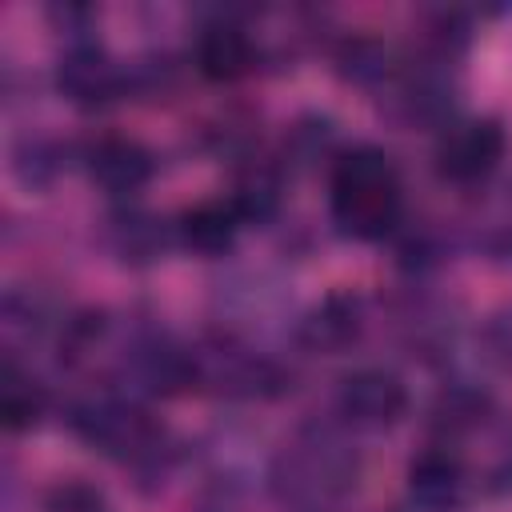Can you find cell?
<instances>
[{"instance_id": "obj_1", "label": "cell", "mask_w": 512, "mask_h": 512, "mask_svg": "<svg viewBox=\"0 0 512 512\" xmlns=\"http://www.w3.org/2000/svg\"><path fill=\"white\" fill-rule=\"evenodd\" d=\"M364 460L336 416L308 420L284 436L264 464V488L284 512H336L360 484Z\"/></svg>"}, {"instance_id": "obj_2", "label": "cell", "mask_w": 512, "mask_h": 512, "mask_svg": "<svg viewBox=\"0 0 512 512\" xmlns=\"http://www.w3.org/2000/svg\"><path fill=\"white\" fill-rule=\"evenodd\" d=\"M328 220L344 240L376 244L404 224V176L376 144H352L328 168Z\"/></svg>"}, {"instance_id": "obj_3", "label": "cell", "mask_w": 512, "mask_h": 512, "mask_svg": "<svg viewBox=\"0 0 512 512\" xmlns=\"http://www.w3.org/2000/svg\"><path fill=\"white\" fill-rule=\"evenodd\" d=\"M64 420L80 444L132 468L140 480L164 476V468L172 460V440H168L164 424L148 412L144 400H136L128 392L92 384L88 392H80L68 404Z\"/></svg>"}, {"instance_id": "obj_4", "label": "cell", "mask_w": 512, "mask_h": 512, "mask_svg": "<svg viewBox=\"0 0 512 512\" xmlns=\"http://www.w3.org/2000/svg\"><path fill=\"white\" fill-rule=\"evenodd\" d=\"M284 384V364L232 328L188 340V392H208L220 400H272L284 392Z\"/></svg>"}, {"instance_id": "obj_5", "label": "cell", "mask_w": 512, "mask_h": 512, "mask_svg": "<svg viewBox=\"0 0 512 512\" xmlns=\"http://www.w3.org/2000/svg\"><path fill=\"white\" fill-rule=\"evenodd\" d=\"M504 152L508 136L496 116H456L436 132L432 168L452 188H476L500 168Z\"/></svg>"}, {"instance_id": "obj_6", "label": "cell", "mask_w": 512, "mask_h": 512, "mask_svg": "<svg viewBox=\"0 0 512 512\" xmlns=\"http://www.w3.org/2000/svg\"><path fill=\"white\" fill-rule=\"evenodd\" d=\"M136 68L116 60L100 40L72 36L56 60V88L76 108H108L132 92Z\"/></svg>"}, {"instance_id": "obj_7", "label": "cell", "mask_w": 512, "mask_h": 512, "mask_svg": "<svg viewBox=\"0 0 512 512\" xmlns=\"http://www.w3.org/2000/svg\"><path fill=\"white\" fill-rule=\"evenodd\" d=\"M408 384L388 364H360L336 384V420L352 432H384L408 416Z\"/></svg>"}, {"instance_id": "obj_8", "label": "cell", "mask_w": 512, "mask_h": 512, "mask_svg": "<svg viewBox=\"0 0 512 512\" xmlns=\"http://www.w3.org/2000/svg\"><path fill=\"white\" fill-rule=\"evenodd\" d=\"M404 496L412 512H468V504L480 496V476L468 468L456 444L432 440L412 456Z\"/></svg>"}, {"instance_id": "obj_9", "label": "cell", "mask_w": 512, "mask_h": 512, "mask_svg": "<svg viewBox=\"0 0 512 512\" xmlns=\"http://www.w3.org/2000/svg\"><path fill=\"white\" fill-rule=\"evenodd\" d=\"M192 56H196L200 76H208L216 84H232L260 64L264 48H260V32H252V24L244 16L216 12L212 20H204L196 28Z\"/></svg>"}, {"instance_id": "obj_10", "label": "cell", "mask_w": 512, "mask_h": 512, "mask_svg": "<svg viewBox=\"0 0 512 512\" xmlns=\"http://www.w3.org/2000/svg\"><path fill=\"white\" fill-rule=\"evenodd\" d=\"M80 164H84L88 180H92L104 196H112V200H120V204L136 200V196L148 188L152 172H156L152 152H148L140 140H132V136H100V140H92V144L80 152Z\"/></svg>"}, {"instance_id": "obj_11", "label": "cell", "mask_w": 512, "mask_h": 512, "mask_svg": "<svg viewBox=\"0 0 512 512\" xmlns=\"http://www.w3.org/2000/svg\"><path fill=\"white\" fill-rule=\"evenodd\" d=\"M364 324L368 312L356 292H328L296 320V344L312 356H340L360 340Z\"/></svg>"}, {"instance_id": "obj_12", "label": "cell", "mask_w": 512, "mask_h": 512, "mask_svg": "<svg viewBox=\"0 0 512 512\" xmlns=\"http://www.w3.org/2000/svg\"><path fill=\"white\" fill-rule=\"evenodd\" d=\"M244 212L236 208L232 196H212V200H200L192 204L188 212H180L176 220V244L184 252H196V256H224L236 248V236L244 228Z\"/></svg>"}, {"instance_id": "obj_13", "label": "cell", "mask_w": 512, "mask_h": 512, "mask_svg": "<svg viewBox=\"0 0 512 512\" xmlns=\"http://www.w3.org/2000/svg\"><path fill=\"white\" fill-rule=\"evenodd\" d=\"M48 412V388L32 372V364H20L12 352L4 356V376H0V416L8 432H28L40 424Z\"/></svg>"}, {"instance_id": "obj_14", "label": "cell", "mask_w": 512, "mask_h": 512, "mask_svg": "<svg viewBox=\"0 0 512 512\" xmlns=\"http://www.w3.org/2000/svg\"><path fill=\"white\" fill-rule=\"evenodd\" d=\"M168 240H176V224H164L148 212H140L136 204H124L116 216H112V248L120 252V260L128 264H148L156 260Z\"/></svg>"}, {"instance_id": "obj_15", "label": "cell", "mask_w": 512, "mask_h": 512, "mask_svg": "<svg viewBox=\"0 0 512 512\" xmlns=\"http://www.w3.org/2000/svg\"><path fill=\"white\" fill-rule=\"evenodd\" d=\"M40 512H112L108 496L88 480H60L44 492Z\"/></svg>"}, {"instance_id": "obj_16", "label": "cell", "mask_w": 512, "mask_h": 512, "mask_svg": "<svg viewBox=\"0 0 512 512\" xmlns=\"http://www.w3.org/2000/svg\"><path fill=\"white\" fill-rule=\"evenodd\" d=\"M480 352H484V360L496 372L512 376V304H500V308H492L484 316V324H480Z\"/></svg>"}, {"instance_id": "obj_17", "label": "cell", "mask_w": 512, "mask_h": 512, "mask_svg": "<svg viewBox=\"0 0 512 512\" xmlns=\"http://www.w3.org/2000/svg\"><path fill=\"white\" fill-rule=\"evenodd\" d=\"M512 492V432L500 440L492 464L480 472V496H508Z\"/></svg>"}, {"instance_id": "obj_18", "label": "cell", "mask_w": 512, "mask_h": 512, "mask_svg": "<svg viewBox=\"0 0 512 512\" xmlns=\"http://www.w3.org/2000/svg\"><path fill=\"white\" fill-rule=\"evenodd\" d=\"M484 252H488L496 264H508V268H512V216L496 220V224L484 232Z\"/></svg>"}]
</instances>
